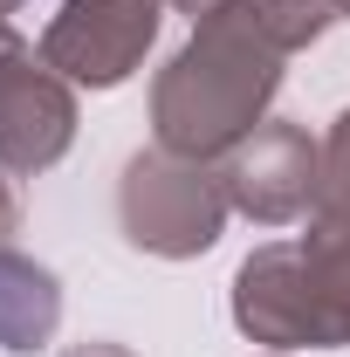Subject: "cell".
Returning <instances> with one entry per match:
<instances>
[{"instance_id": "cell-1", "label": "cell", "mask_w": 350, "mask_h": 357, "mask_svg": "<svg viewBox=\"0 0 350 357\" xmlns=\"http://www.w3.org/2000/svg\"><path fill=\"white\" fill-rule=\"evenodd\" d=\"M337 21L330 0H227L192 21V42L151 76V131L165 151L220 165L241 137L268 124L282 62Z\"/></svg>"}, {"instance_id": "cell-2", "label": "cell", "mask_w": 350, "mask_h": 357, "mask_svg": "<svg viewBox=\"0 0 350 357\" xmlns=\"http://www.w3.org/2000/svg\"><path fill=\"white\" fill-rule=\"evenodd\" d=\"M234 323L268 351H350V213L254 248L234 275Z\"/></svg>"}, {"instance_id": "cell-3", "label": "cell", "mask_w": 350, "mask_h": 357, "mask_svg": "<svg viewBox=\"0 0 350 357\" xmlns=\"http://www.w3.org/2000/svg\"><path fill=\"white\" fill-rule=\"evenodd\" d=\"M227 185H220V165H199V158H178L165 144L137 151L124 178H117V220H124V241L137 255H158V261H192L206 255L227 227Z\"/></svg>"}, {"instance_id": "cell-4", "label": "cell", "mask_w": 350, "mask_h": 357, "mask_svg": "<svg viewBox=\"0 0 350 357\" xmlns=\"http://www.w3.org/2000/svg\"><path fill=\"white\" fill-rule=\"evenodd\" d=\"M76 144V83L48 69L42 48L0 21V172L35 178Z\"/></svg>"}, {"instance_id": "cell-5", "label": "cell", "mask_w": 350, "mask_h": 357, "mask_svg": "<svg viewBox=\"0 0 350 357\" xmlns=\"http://www.w3.org/2000/svg\"><path fill=\"white\" fill-rule=\"evenodd\" d=\"M165 0H55L42 28V55L62 83L117 89L158 42Z\"/></svg>"}, {"instance_id": "cell-6", "label": "cell", "mask_w": 350, "mask_h": 357, "mask_svg": "<svg viewBox=\"0 0 350 357\" xmlns=\"http://www.w3.org/2000/svg\"><path fill=\"white\" fill-rule=\"evenodd\" d=\"M220 185H227V206L248 213L254 227H289L316 206L323 144H309V131L289 117H268L254 137H241L220 158Z\"/></svg>"}, {"instance_id": "cell-7", "label": "cell", "mask_w": 350, "mask_h": 357, "mask_svg": "<svg viewBox=\"0 0 350 357\" xmlns=\"http://www.w3.org/2000/svg\"><path fill=\"white\" fill-rule=\"evenodd\" d=\"M62 323V289L42 261L0 248V351H42Z\"/></svg>"}, {"instance_id": "cell-8", "label": "cell", "mask_w": 350, "mask_h": 357, "mask_svg": "<svg viewBox=\"0 0 350 357\" xmlns=\"http://www.w3.org/2000/svg\"><path fill=\"white\" fill-rule=\"evenodd\" d=\"M316 213H350V110L323 137V185H316Z\"/></svg>"}, {"instance_id": "cell-9", "label": "cell", "mask_w": 350, "mask_h": 357, "mask_svg": "<svg viewBox=\"0 0 350 357\" xmlns=\"http://www.w3.org/2000/svg\"><path fill=\"white\" fill-rule=\"evenodd\" d=\"M21 227V199H14V185L0 178V248H7V234Z\"/></svg>"}, {"instance_id": "cell-10", "label": "cell", "mask_w": 350, "mask_h": 357, "mask_svg": "<svg viewBox=\"0 0 350 357\" xmlns=\"http://www.w3.org/2000/svg\"><path fill=\"white\" fill-rule=\"evenodd\" d=\"M62 357H131V351H124V344H69Z\"/></svg>"}, {"instance_id": "cell-11", "label": "cell", "mask_w": 350, "mask_h": 357, "mask_svg": "<svg viewBox=\"0 0 350 357\" xmlns=\"http://www.w3.org/2000/svg\"><path fill=\"white\" fill-rule=\"evenodd\" d=\"M165 7H178V14H192V21H206V14H220L227 0H165Z\"/></svg>"}, {"instance_id": "cell-12", "label": "cell", "mask_w": 350, "mask_h": 357, "mask_svg": "<svg viewBox=\"0 0 350 357\" xmlns=\"http://www.w3.org/2000/svg\"><path fill=\"white\" fill-rule=\"evenodd\" d=\"M21 7H28V0H0V21H7V14H21Z\"/></svg>"}, {"instance_id": "cell-13", "label": "cell", "mask_w": 350, "mask_h": 357, "mask_svg": "<svg viewBox=\"0 0 350 357\" xmlns=\"http://www.w3.org/2000/svg\"><path fill=\"white\" fill-rule=\"evenodd\" d=\"M330 7H337V14H344V21H350V0H330Z\"/></svg>"}, {"instance_id": "cell-14", "label": "cell", "mask_w": 350, "mask_h": 357, "mask_svg": "<svg viewBox=\"0 0 350 357\" xmlns=\"http://www.w3.org/2000/svg\"><path fill=\"white\" fill-rule=\"evenodd\" d=\"M268 357H282V351H268Z\"/></svg>"}]
</instances>
